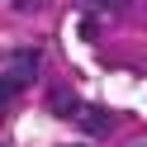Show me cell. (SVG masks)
<instances>
[{
  "label": "cell",
  "instance_id": "2",
  "mask_svg": "<svg viewBox=\"0 0 147 147\" xmlns=\"http://www.w3.org/2000/svg\"><path fill=\"white\" fill-rule=\"evenodd\" d=\"M10 76L19 81V86H29V81L38 76V52H14V67H10Z\"/></svg>",
  "mask_w": 147,
  "mask_h": 147
},
{
  "label": "cell",
  "instance_id": "3",
  "mask_svg": "<svg viewBox=\"0 0 147 147\" xmlns=\"http://www.w3.org/2000/svg\"><path fill=\"white\" fill-rule=\"evenodd\" d=\"M52 114H57V119H76L81 114V100L67 95V90H52Z\"/></svg>",
  "mask_w": 147,
  "mask_h": 147
},
{
  "label": "cell",
  "instance_id": "5",
  "mask_svg": "<svg viewBox=\"0 0 147 147\" xmlns=\"http://www.w3.org/2000/svg\"><path fill=\"white\" fill-rule=\"evenodd\" d=\"M90 5H95V10H105V14H123L128 0H90Z\"/></svg>",
  "mask_w": 147,
  "mask_h": 147
},
{
  "label": "cell",
  "instance_id": "6",
  "mask_svg": "<svg viewBox=\"0 0 147 147\" xmlns=\"http://www.w3.org/2000/svg\"><path fill=\"white\" fill-rule=\"evenodd\" d=\"M0 147H5V142H0Z\"/></svg>",
  "mask_w": 147,
  "mask_h": 147
},
{
  "label": "cell",
  "instance_id": "4",
  "mask_svg": "<svg viewBox=\"0 0 147 147\" xmlns=\"http://www.w3.org/2000/svg\"><path fill=\"white\" fill-rule=\"evenodd\" d=\"M19 90H24V86H19V81H14V76H10V71H5V76H0V109L10 105V100L19 95Z\"/></svg>",
  "mask_w": 147,
  "mask_h": 147
},
{
  "label": "cell",
  "instance_id": "1",
  "mask_svg": "<svg viewBox=\"0 0 147 147\" xmlns=\"http://www.w3.org/2000/svg\"><path fill=\"white\" fill-rule=\"evenodd\" d=\"M76 123L86 128V138H105L109 128H114V114H109V109H100V105H81Z\"/></svg>",
  "mask_w": 147,
  "mask_h": 147
}]
</instances>
